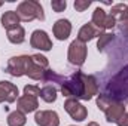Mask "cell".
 Returning <instances> with one entry per match:
<instances>
[{"label":"cell","instance_id":"29","mask_svg":"<svg viewBox=\"0 0 128 126\" xmlns=\"http://www.w3.org/2000/svg\"><path fill=\"white\" fill-rule=\"evenodd\" d=\"M127 107H128V99H127Z\"/></svg>","mask_w":128,"mask_h":126},{"label":"cell","instance_id":"14","mask_svg":"<svg viewBox=\"0 0 128 126\" xmlns=\"http://www.w3.org/2000/svg\"><path fill=\"white\" fill-rule=\"evenodd\" d=\"M20 16L15 10H8L2 15V25L6 28V30H10V28H15L20 25Z\"/></svg>","mask_w":128,"mask_h":126},{"label":"cell","instance_id":"18","mask_svg":"<svg viewBox=\"0 0 128 126\" xmlns=\"http://www.w3.org/2000/svg\"><path fill=\"white\" fill-rule=\"evenodd\" d=\"M40 98L46 102H54L57 99V88L52 85H45L40 89Z\"/></svg>","mask_w":128,"mask_h":126},{"label":"cell","instance_id":"7","mask_svg":"<svg viewBox=\"0 0 128 126\" xmlns=\"http://www.w3.org/2000/svg\"><path fill=\"white\" fill-rule=\"evenodd\" d=\"M92 24L98 30H106V28H113L118 22L110 15H107L103 9L97 7L94 10V15H92Z\"/></svg>","mask_w":128,"mask_h":126},{"label":"cell","instance_id":"9","mask_svg":"<svg viewBox=\"0 0 128 126\" xmlns=\"http://www.w3.org/2000/svg\"><path fill=\"white\" fill-rule=\"evenodd\" d=\"M18 96V88L10 82H0V102H14Z\"/></svg>","mask_w":128,"mask_h":126},{"label":"cell","instance_id":"15","mask_svg":"<svg viewBox=\"0 0 128 126\" xmlns=\"http://www.w3.org/2000/svg\"><path fill=\"white\" fill-rule=\"evenodd\" d=\"M116 22H119V21H124V19H127L128 18V6L127 4H124V3H119V4H115L113 7H112V10H110V13H109Z\"/></svg>","mask_w":128,"mask_h":126},{"label":"cell","instance_id":"22","mask_svg":"<svg viewBox=\"0 0 128 126\" xmlns=\"http://www.w3.org/2000/svg\"><path fill=\"white\" fill-rule=\"evenodd\" d=\"M90 4H91L90 0H76V1H74V9H76L78 12H84L85 9L90 7Z\"/></svg>","mask_w":128,"mask_h":126},{"label":"cell","instance_id":"5","mask_svg":"<svg viewBox=\"0 0 128 126\" xmlns=\"http://www.w3.org/2000/svg\"><path fill=\"white\" fill-rule=\"evenodd\" d=\"M64 108H66V111L72 116V119H73V120H78V122L85 120L86 116H88L86 108H85L78 99H74V98H67L66 102H64Z\"/></svg>","mask_w":128,"mask_h":126},{"label":"cell","instance_id":"26","mask_svg":"<svg viewBox=\"0 0 128 126\" xmlns=\"http://www.w3.org/2000/svg\"><path fill=\"white\" fill-rule=\"evenodd\" d=\"M51 6H52V9L55 12H63L64 9H66V6H67V3L64 0H61V1H52Z\"/></svg>","mask_w":128,"mask_h":126},{"label":"cell","instance_id":"21","mask_svg":"<svg viewBox=\"0 0 128 126\" xmlns=\"http://www.w3.org/2000/svg\"><path fill=\"white\" fill-rule=\"evenodd\" d=\"M113 101H115V99H112L110 96H107L106 94H101V95H98V98H97V105H98L100 110L106 111V110L109 108V105H110Z\"/></svg>","mask_w":128,"mask_h":126},{"label":"cell","instance_id":"25","mask_svg":"<svg viewBox=\"0 0 128 126\" xmlns=\"http://www.w3.org/2000/svg\"><path fill=\"white\" fill-rule=\"evenodd\" d=\"M116 27H118L119 33H122L124 36H128V18L124 19V21H119V22L116 24Z\"/></svg>","mask_w":128,"mask_h":126},{"label":"cell","instance_id":"3","mask_svg":"<svg viewBox=\"0 0 128 126\" xmlns=\"http://www.w3.org/2000/svg\"><path fill=\"white\" fill-rule=\"evenodd\" d=\"M16 13L20 16L21 21H33V19H45V13H43V7L40 6L39 1H32V0H26L22 3H20Z\"/></svg>","mask_w":128,"mask_h":126},{"label":"cell","instance_id":"20","mask_svg":"<svg viewBox=\"0 0 128 126\" xmlns=\"http://www.w3.org/2000/svg\"><path fill=\"white\" fill-rule=\"evenodd\" d=\"M112 40H113V34H112V33H101V34H100V39H98V43H97L98 51H100V52L104 51V48H106Z\"/></svg>","mask_w":128,"mask_h":126},{"label":"cell","instance_id":"28","mask_svg":"<svg viewBox=\"0 0 128 126\" xmlns=\"http://www.w3.org/2000/svg\"><path fill=\"white\" fill-rule=\"evenodd\" d=\"M86 126H100V125H98V123H96V122H90Z\"/></svg>","mask_w":128,"mask_h":126},{"label":"cell","instance_id":"12","mask_svg":"<svg viewBox=\"0 0 128 126\" xmlns=\"http://www.w3.org/2000/svg\"><path fill=\"white\" fill-rule=\"evenodd\" d=\"M54 36L58 39V40H66L68 36H70V31H72V24L68 19H58L55 24H54Z\"/></svg>","mask_w":128,"mask_h":126},{"label":"cell","instance_id":"1","mask_svg":"<svg viewBox=\"0 0 128 126\" xmlns=\"http://www.w3.org/2000/svg\"><path fill=\"white\" fill-rule=\"evenodd\" d=\"M61 92L67 98L90 101L98 92V83L94 76H88L80 71H76L66 79V82L61 86Z\"/></svg>","mask_w":128,"mask_h":126},{"label":"cell","instance_id":"16","mask_svg":"<svg viewBox=\"0 0 128 126\" xmlns=\"http://www.w3.org/2000/svg\"><path fill=\"white\" fill-rule=\"evenodd\" d=\"M42 82H43L45 85H52V86L61 85V86H63V83L66 82V77L57 74V73L52 71V70H46V71H45V76H43V79H42ZM55 88H57V86H55Z\"/></svg>","mask_w":128,"mask_h":126},{"label":"cell","instance_id":"24","mask_svg":"<svg viewBox=\"0 0 128 126\" xmlns=\"http://www.w3.org/2000/svg\"><path fill=\"white\" fill-rule=\"evenodd\" d=\"M33 58H34V61L39 64V65H40L42 68L48 70V60H46V58H45L43 55H39V54H37V55H33Z\"/></svg>","mask_w":128,"mask_h":126},{"label":"cell","instance_id":"4","mask_svg":"<svg viewBox=\"0 0 128 126\" xmlns=\"http://www.w3.org/2000/svg\"><path fill=\"white\" fill-rule=\"evenodd\" d=\"M67 58H68V63L73 64V65H84L85 60H86V45L80 40H73L70 48H68V54H67Z\"/></svg>","mask_w":128,"mask_h":126},{"label":"cell","instance_id":"27","mask_svg":"<svg viewBox=\"0 0 128 126\" xmlns=\"http://www.w3.org/2000/svg\"><path fill=\"white\" fill-rule=\"evenodd\" d=\"M116 125L118 126H128V113H124V114L118 119Z\"/></svg>","mask_w":128,"mask_h":126},{"label":"cell","instance_id":"13","mask_svg":"<svg viewBox=\"0 0 128 126\" xmlns=\"http://www.w3.org/2000/svg\"><path fill=\"white\" fill-rule=\"evenodd\" d=\"M101 30H98L96 25L92 24V22H90V24H85L80 30H79V36H78V40H80V42H88V40H91V39H94V37H100V34H101Z\"/></svg>","mask_w":128,"mask_h":126},{"label":"cell","instance_id":"19","mask_svg":"<svg viewBox=\"0 0 128 126\" xmlns=\"http://www.w3.org/2000/svg\"><path fill=\"white\" fill-rule=\"evenodd\" d=\"M26 114L20 110L16 111H12L9 116H8V125L9 126H22L26 125Z\"/></svg>","mask_w":128,"mask_h":126},{"label":"cell","instance_id":"8","mask_svg":"<svg viewBox=\"0 0 128 126\" xmlns=\"http://www.w3.org/2000/svg\"><path fill=\"white\" fill-rule=\"evenodd\" d=\"M34 122L39 126H58L60 125L58 114L55 111H51V110L37 111L36 116H34Z\"/></svg>","mask_w":128,"mask_h":126},{"label":"cell","instance_id":"11","mask_svg":"<svg viewBox=\"0 0 128 126\" xmlns=\"http://www.w3.org/2000/svg\"><path fill=\"white\" fill-rule=\"evenodd\" d=\"M39 107L37 102V96H32V95H22L21 98H18V110L26 113H32Z\"/></svg>","mask_w":128,"mask_h":126},{"label":"cell","instance_id":"23","mask_svg":"<svg viewBox=\"0 0 128 126\" xmlns=\"http://www.w3.org/2000/svg\"><path fill=\"white\" fill-rule=\"evenodd\" d=\"M24 95H32V96H40V88L28 85L24 88Z\"/></svg>","mask_w":128,"mask_h":126},{"label":"cell","instance_id":"6","mask_svg":"<svg viewBox=\"0 0 128 126\" xmlns=\"http://www.w3.org/2000/svg\"><path fill=\"white\" fill-rule=\"evenodd\" d=\"M30 45H32V48L40 49V51H51L52 49V42L43 30L33 31L32 37H30Z\"/></svg>","mask_w":128,"mask_h":126},{"label":"cell","instance_id":"30","mask_svg":"<svg viewBox=\"0 0 128 126\" xmlns=\"http://www.w3.org/2000/svg\"><path fill=\"white\" fill-rule=\"evenodd\" d=\"M2 4H3V3H2V1H0V6H2Z\"/></svg>","mask_w":128,"mask_h":126},{"label":"cell","instance_id":"17","mask_svg":"<svg viewBox=\"0 0 128 126\" xmlns=\"http://www.w3.org/2000/svg\"><path fill=\"white\" fill-rule=\"evenodd\" d=\"M8 39L10 43H15V45H20L26 40V31L21 25L15 27V28H10L8 30Z\"/></svg>","mask_w":128,"mask_h":126},{"label":"cell","instance_id":"2","mask_svg":"<svg viewBox=\"0 0 128 126\" xmlns=\"http://www.w3.org/2000/svg\"><path fill=\"white\" fill-rule=\"evenodd\" d=\"M45 68H42L39 64L34 61L33 55H21V57H14L9 60L6 65V73L20 77V76H28L33 80H42L45 76Z\"/></svg>","mask_w":128,"mask_h":126},{"label":"cell","instance_id":"10","mask_svg":"<svg viewBox=\"0 0 128 126\" xmlns=\"http://www.w3.org/2000/svg\"><path fill=\"white\" fill-rule=\"evenodd\" d=\"M104 113H106V120L109 123H116L118 119L125 113V104L122 101H113Z\"/></svg>","mask_w":128,"mask_h":126}]
</instances>
